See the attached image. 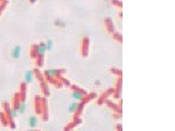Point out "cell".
<instances>
[{
    "mask_svg": "<svg viewBox=\"0 0 175 131\" xmlns=\"http://www.w3.org/2000/svg\"><path fill=\"white\" fill-rule=\"evenodd\" d=\"M29 124L32 127H35L37 124V120L35 117H31L29 120Z\"/></svg>",
    "mask_w": 175,
    "mask_h": 131,
    "instance_id": "ba28073f",
    "label": "cell"
},
{
    "mask_svg": "<svg viewBox=\"0 0 175 131\" xmlns=\"http://www.w3.org/2000/svg\"><path fill=\"white\" fill-rule=\"evenodd\" d=\"M29 1H30L31 3H35L37 1V0H29Z\"/></svg>",
    "mask_w": 175,
    "mask_h": 131,
    "instance_id": "30bf717a",
    "label": "cell"
},
{
    "mask_svg": "<svg viewBox=\"0 0 175 131\" xmlns=\"http://www.w3.org/2000/svg\"><path fill=\"white\" fill-rule=\"evenodd\" d=\"M46 50H46V47H45V43H40V44H39L38 45L36 46V52H37V55L42 58L45 56Z\"/></svg>",
    "mask_w": 175,
    "mask_h": 131,
    "instance_id": "7a4b0ae2",
    "label": "cell"
},
{
    "mask_svg": "<svg viewBox=\"0 0 175 131\" xmlns=\"http://www.w3.org/2000/svg\"><path fill=\"white\" fill-rule=\"evenodd\" d=\"M25 105L24 104H21V105H20V106H19V111L21 112V113H23L24 111H25Z\"/></svg>",
    "mask_w": 175,
    "mask_h": 131,
    "instance_id": "9c48e42d",
    "label": "cell"
},
{
    "mask_svg": "<svg viewBox=\"0 0 175 131\" xmlns=\"http://www.w3.org/2000/svg\"><path fill=\"white\" fill-rule=\"evenodd\" d=\"M58 70H56V69H49V70H47V71H45V74H46V75H48V77H53V76H55L57 73H58Z\"/></svg>",
    "mask_w": 175,
    "mask_h": 131,
    "instance_id": "5b68a950",
    "label": "cell"
},
{
    "mask_svg": "<svg viewBox=\"0 0 175 131\" xmlns=\"http://www.w3.org/2000/svg\"><path fill=\"white\" fill-rule=\"evenodd\" d=\"M34 80V74L32 71H27L25 74V81L26 83H32Z\"/></svg>",
    "mask_w": 175,
    "mask_h": 131,
    "instance_id": "3957f363",
    "label": "cell"
},
{
    "mask_svg": "<svg viewBox=\"0 0 175 131\" xmlns=\"http://www.w3.org/2000/svg\"><path fill=\"white\" fill-rule=\"evenodd\" d=\"M45 47L47 50H51L53 47V42L52 40H48L45 43Z\"/></svg>",
    "mask_w": 175,
    "mask_h": 131,
    "instance_id": "8992f818",
    "label": "cell"
},
{
    "mask_svg": "<svg viewBox=\"0 0 175 131\" xmlns=\"http://www.w3.org/2000/svg\"><path fill=\"white\" fill-rule=\"evenodd\" d=\"M79 106V104L77 103H72L70 106H69V110L70 112H74L75 111L77 108Z\"/></svg>",
    "mask_w": 175,
    "mask_h": 131,
    "instance_id": "52a82bcc",
    "label": "cell"
},
{
    "mask_svg": "<svg viewBox=\"0 0 175 131\" xmlns=\"http://www.w3.org/2000/svg\"><path fill=\"white\" fill-rule=\"evenodd\" d=\"M21 47L20 45H16L12 50L11 56L13 59H18L21 55Z\"/></svg>",
    "mask_w": 175,
    "mask_h": 131,
    "instance_id": "6da1fadb",
    "label": "cell"
},
{
    "mask_svg": "<svg viewBox=\"0 0 175 131\" xmlns=\"http://www.w3.org/2000/svg\"><path fill=\"white\" fill-rule=\"evenodd\" d=\"M72 95H73V98H74L75 100H82V98H83V95L80 92H79L77 90H76V91H75L74 93H73Z\"/></svg>",
    "mask_w": 175,
    "mask_h": 131,
    "instance_id": "277c9868",
    "label": "cell"
}]
</instances>
